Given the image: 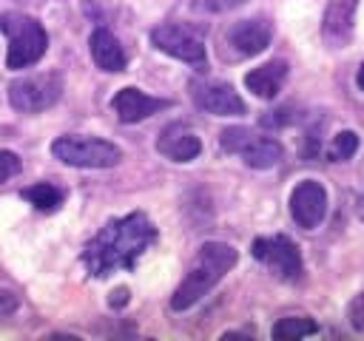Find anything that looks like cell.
<instances>
[{
  "label": "cell",
  "instance_id": "cell-20",
  "mask_svg": "<svg viewBox=\"0 0 364 341\" xmlns=\"http://www.w3.org/2000/svg\"><path fill=\"white\" fill-rule=\"evenodd\" d=\"M253 136H256V134H253L250 128L233 125V128H225V131L219 134V145H222V151H228V153H239Z\"/></svg>",
  "mask_w": 364,
  "mask_h": 341
},
{
  "label": "cell",
  "instance_id": "cell-17",
  "mask_svg": "<svg viewBox=\"0 0 364 341\" xmlns=\"http://www.w3.org/2000/svg\"><path fill=\"white\" fill-rule=\"evenodd\" d=\"M318 332L316 321L304 318V315H287V318H279L270 330V335L276 341H296V338H304V335H313Z\"/></svg>",
  "mask_w": 364,
  "mask_h": 341
},
{
  "label": "cell",
  "instance_id": "cell-6",
  "mask_svg": "<svg viewBox=\"0 0 364 341\" xmlns=\"http://www.w3.org/2000/svg\"><path fill=\"white\" fill-rule=\"evenodd\" d=\"M250 253H253V259L267 264L270 273L279 276L282 281H296L301 276V253L282 233L279 236H259V239H253Z\"/></svg>",
  "mask_w": 364,
  "mask_h": 341
},
{
  "label": "cell",
  "instance_id": "cell-22",
  "mask_svg": "<svg viewBox=\"0 0 364 341\" xmlns=\"http://www.w3.org/2000/svg\"><path fill=\"white\" fill-rule=\"evenodd\" d=\"M347 321H350V327H353L355 332L364 335V293L350 301V307H347Z\"/></svg>",
  "mask_w": 364,
  "mask_h": 341
},
{
  "label": "cell",
  "instance_id": "cell-13",
  "mask_svg": "<svg viewBox=\"0 0 364 341\" xmlns=\"http://www.w3.org/2000/svg\"><path fill=\"white\" fill-rule=\"evenodd\" d=\"M270 34H273L270 23H264V20H239L236 26H230L228 43L233 45V51L239 57H253L270 45Z\"/></svg>",
  "mask_w": 364,
  "mask_h": 341
},
{
  "label": "cell",
  "instance_id": "cell-25",
  "mask_svg": "<svg viewBox=\"0 0 364 341\" xmlns=\"http://www.w3.org/2000/svg\"><path fill=\"white\" fill-rule=\"evenodd\" d=\"M108 304H111V307H125V304H128V287H117V290L111 293Z\"/></svg>",
  "mask_w": 364,
  "mask_h": 341
},
{
  "label": "cell",
  "instance_id": "cell-18",
  "mask_svg": "<svg viewBox=\"0 0 364 341\" xmlns=\"http://www.w3.org/2000/svg\"><path fill=\"white\" fill-rule=\"evenodd\" d=\"M20 196L26 199V202H31L37 210H57L60 205H63V190L60 188H54V185H48V182H40V185H31V188H23L20 190Z\"/></svg>",
  "mask_w": 364,
  "mask_h": 341
},
{
  "label": "cell",
  "instance_id": "cell-3",
  "mask_svg": "<svg viewBox=\"0 0 364 341\" xmlns=\"http://www.w3.org/2000/svg\"><path fill=\"white\" fill-rule=\"evenodd\" d=\"M0 28L9 34V54H6V65L9 68H26L34 65L48 45V34L46 28L26 14H6L0 20Z\"/></svg>",
  "mask_w": 364,
  "mask_h": 341
},
{
  "label": "cell",
  "instance_id": "cell-21",
  "mask_svg": "<svg viewBox=\"0 0 364 341\" xmlns=\"http://www.w3.org/2000/svg\"><path fill=\"white\" fill-rule=\"evenodd\" d=\"M20 168H23V162H20V156H17L14 151H0V185H3L6 179L17 176Z\"/></svg>",
  "mask_w": 364,
  "mask_h": 341
},
{
  "label": "cell",
  "instance_id": "cell-12",
  "mask_svg": "<svg viewBox=\"0 0 364 341\" xmlns=\"http://www.w3.org/2000/svg\"><path fill=\"white\" fill-rule=\"evenodd\" d=\"M156 151H159L165 159H171V162H191V159L199 156L202 142H199V136H196L188 125L173 122V125H168V128L159 134Z\"/></svg>",
  "mask_w": 364,
  "mask_h": 341
},
{
  "label": "cell",
  "instance_id": "cell-15",
  "mask_svg": "<svg viewBox=\"0 0 364 341\" xmlns=\"http://www.w3.org/2000/svg\"><path fill=\"white\" fill-rule=\"evenodd\" d=\"M284 80H287V63L284 60H270V63L245 74L247 91H253L262 99H273L279 94V88L284 85Z\"/></svg>",
  "mask_w": 364,
  "mask_h": 341
},
{
  "label": "cell",
  "instance_id": "cell-19",
  "mask_svg": "<svg viewBox=\"0 0 364 341\" xmlns=\"http://www.w3.org/2000/svg\"><path fill=\"white\" fill-rule=\"evenodd\" d=\"M355 148H358V136H355L353 131H341V134L333 136V142H330V148H327V156H330L333 162H347V159L355 153Z\"/></svg>",
  "mask_w": 364,
  "mask_h": 341
},
{
  "label": "cell",
  "instance_id": "cell-11",
  "mask_svg": "<svg viewBox=\"0 0 364 341\" xmlns=\"http://www.w3.org/2000/svg\"><path fill=\"white\" fill-rule=\"evenodd\" d=\"M358 0H330L321 17V34L333 48H344L353 37Z\"/></svg>",
  "mask_w": 364,
  "mask_h": 341
},
{
  "label": "cell",
  "instance_id": "cell-24",
  "mask_svg": "<svg viewBox=\"0 0 364 341\" xmlns=\"http://www.w3.org/2000/svg\"><path fill=\"white\" fill-rule=\"evenodd\" d=\"M17 296L11 293V290H6V287H0V318H6V315H11L14 310H17Z\"/></svg>",
  "mask_w": 364,
  "mask_h": 341
},
{
  "label": "cell",
  "instance_id": "cell-2",
  "mask_svg": "<svg viewBox=\"0 0 364 341\" xmlns=\"http://www.w3.org/2000/svg\"><path fill=\"white\" fill-rule=\"evenodd\" d=\"M236 259H239L236 247H230V244H225V242H205V244L196 250V256H193V261H191L185 278H182L179 287L173 290L171 307H173L176 313L193 307L202 296H208V293L222 281V276L236 264Z\"/></svg>",
  "mask_w": 364,
  "mask_h": 341
},
{
  "label": "cell",
  "instance_id": "cell-7",
  "mask_svg": "<svg viewBox=\"0 0 364 341\" xmlns=\"http://www.w3.org/2000/svg\"><path fill=\"white\" fill-rule=\"evenodd\" d=\"M151 43H154L159 51H165L168 57H176V60L191 63V65H205V60H208L205 43H202L193 31H188V28H182V26H173V23L156 26V28L151 31Z\"/></svg>",
  "mask_w": 364,
  "mask_h": 341
},
{
  "label": "cell",
  "instance_id": "cell-27",
  "mask_svg": "<svg viewBox=\"0 0 364 341\" xmlns=\"http://www.w3.org/2000/svg\"><path fill=\"white\" fill-rule=\"evenodd\" d=\"M245 0H222V6H242Z\"/></svg>",
  "mask_w": 364,
  "mask_h": 341
},
{
  "label": "cell",
  "instance_id": "cell-26",
  "mask_svg": "<svg viewBox=\"0 0 364 341\" xmlns=\"http://www.w3.org/2000/svg\"><path fill=\"white\" fill-rule=\"evenodd\" d=\"M355 82H358V88L364 91V63H361V68H358V77H355Z\"/></svg>",
  "mask_w": 364,
  "mask_h": 341
},
{
  "label": "cell",
  "instance_id": "cell-8",
  "mask_svg": "<svg viewBox=\"0 0 364 341\" xmlns=\"http://www.w3.org/2000/svg\"><path fill=\"white\" fill-rule=\"evenodd\" d=\"M290 216L304 230L318 227L327 216V190H324V185L316 182V179L299 182L290 193Z\"/></svg>",
  "mask_w": 364,
  "mask_h": 341
},
{
  "label": "cell",
  "instance_id": "cell-9",
  "mask_svg": "<svg viewBox=\"0 0 364 341\" xmlns=\"http://www.w3.org/2000/svg\"><path fill=\"white\" fill-rule=\"evenodd\" d=\"M111 108H114V114L119 117V122L134 125V122H142V119H148V117H154V114L171 108V99L151 97V94L139 91V88L128 85V88H119V91L114 94Z\"/></svg>",
  "mask_w": 364,
  "mask_h": 341
},
{
  "label": "cell",
  "instance_id": "cell-5",
  "mask_svg": "<svg viewBox=\"0 0 364 341\" xmlns=\"http://www.w3.org/2000/svg\"><path fill=\"white\" fill-rule=\"evenodd\" d=\"M60 97H63V77L57 71L17 77L9 85V102L14 111H23V114H40L51 108Z\"/></svg>",
  "mask_w": 364,
  "mask_h": 341
},
{
  "label": "cell",
  "instance_id": "cell-23",
  "mask_svg": "<svg viewBox=\"0 0 364 341\" xmlns=\"http://www.w3.org/2000/svg\"><path fill=\"white\" fill-rule=\"evenodd\" d=\"M290 108H279V111H267L264 117H262V125H267V128H279V125H287L290 122Z\"/></svg>",
  "mask_w": 364,
  "mask_h": 341
},
{
  "label": "cell",
  "instance_id": "cell-1",
  "mask_svg": "<svg viewBox=\"0 0 364 341\" xmlns=\"http://www.w3.org/2000/svg\"><path fill=\"white\" fill-rule=\"evenodd\" d=\"M156 242L154 222L134 210L122 219H111L82 250V264L94 278H105L117 270H134L139 256Z\"/></svg>",
  "mask_w": 364,
  "mask_h": 341
},
{
  "label": "cell",
  "instance_id": "cell-16",
  "mask_svg": "<svg viewBox=\"0 0 364 341\" xmlns=\"http://www.w3.org/2000/svg\"><path fill=\"white\" fill-rule=\"evenodd\" d=\"M239 156L245 159V165H247V168L267 170V168H273V165H279V162H282L284 148H282L276 139H270V136H253V139L239 151Z\"/></svg>",
  "mask_w": 364,
  "mask_h": 341
},
{
  "label": "cell",
  "instance_id": "cell-4",
  "mask_svg": "<svg viewBox=\"0 0 364 341\" xmlns=\"http://www.w3.org/2000/svg\"><path fill=\"white\" fill-rule=\"evenodd\" d=\"M51 153L74 168H114L122 159V151L97 136H60L51 142Z\"/></svg>",
  "mask_w": 364,
  "mask_h": 341
},
{
  "label": "cell",
  "instance_id": "cell-14",
  "mask_svg": "<svg viewBox=\"0 0 364 341\" xmlns=\"http://www.w3.org/2000/svg\"><path fill=\"white\" fill-rule=\"evenodd\" d=\"M88 48H91V60L97 63V68L108 71V74H117V71H125V51L119 45V40L108 31V28H94L91 37H88Z\"/></svg>",
  "mask_w": 364,
  "mask_h": 341
},
{
  "label": "cell",
  "instance_id": "cell-10",
  "mask_svg": "<svg viewBox=\"0 0 364 341\" xmlns=\"http://www.w3.org/2000/svg\"><path fill=\"white\" fill-rule=\"evenodd\" d=\"M193 102L196 108L213 114V117H242L245 102L228 82H193Z\"/></svg>",
  "mask_w": 364,
  "mask_h": 341
}]
</instances>
